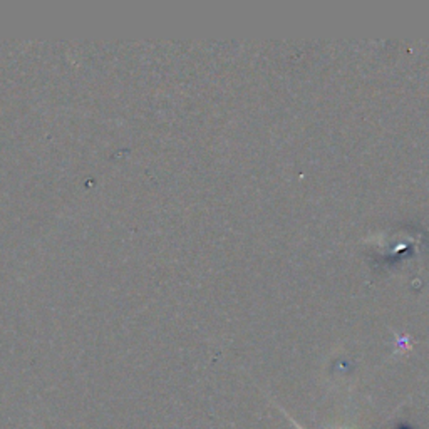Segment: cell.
<instances>
[{"label": "cell", "instance_id": "6da1fadb", "mask_svg": "<svg viewBox=\"0 0 429 429\" xmlns=\"http://www.w3.org/2000/svg\"><path fill=\"white\" fill-rule=\"evenodd\" d=\"M291 421H292V423H293V426H296V428H297V429H303V428H302V426H301V424H298V423H296V421H293V419H292V418H291Z\"/></svg>", "mask_w": 429, "mask_h": 429}]
</instances>
